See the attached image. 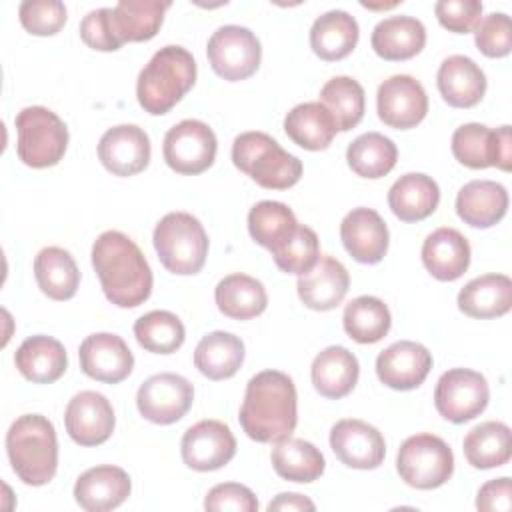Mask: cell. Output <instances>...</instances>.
I'll use <instances>...</instances> for the list:
<instances>
[{
    "label": "cell",
    "instance_id": "cell-13",
    "mask_svg": "<svg viewBox=\"0 0 512 512\" xmlns=\"http://www.w3.org/2000/svg\"><path fill=\"white\" fill-rule=\"evenodd\" d=\"M194 402V386L180 374L160 372L146 378L136 394L138 412L154 424H174Z\"/></svg>",
    "mask_w": 512,
    "mask_h": 512
},
{
    "label": "cell",
    "instance_id": "cell-14",
    "mask_svg": "<svg viewBox=\"0 0 512 512\" xmlns=\"http://www.w3.org/2000/svg\"><path fill=\"white\" fill-rule=\"evenodd\" d=\"M376 110L386 126L408 130L424 120L428 112V96L414 76L394 74L378 86Z\"/></svg>",
    "mask_w": 512,
    "mask_h": 512
},
{
    "label": "cell",
    "instance_id": "cell-23",
    "mask_svg": "<svg viewBox=\"0 0 512 512\" xmlns=\"http://www.w3.org/2000/svg\"><path fill=\"white\" fill-rule=\"evenodd\" d=\"M132 490L126 470L102 464L82 472L74 484V500L88 512H108L118 508Z\"/></svg>",
    "mask_w": 512,
    "mask_h": 512
},
{
    "label": "cell",
    "instance_id": "cell-40",
    "mask_svg": "<svg viewBox=\"0 0 512 512\" xmlns=\"http://www.w3.org/2000/svg\"><path fill=\"white\" fill-rule=\"evenodd\" d=\"M296 228V216L284 202L262 200L248 212V232L252 240L270 250V254L278 250L294 234Z\"/></svg>",
    "mask_w": 512,
    "mask_h": 512
},
{
    "label": "cell",
    "instance_id": "cell-43",
    "mask_svg": "<svg viewBox=\"0 0 512 512\" xmlns=\"http://www.w3.org/2000/svg\"><path fill=\"white\" fill-rule=\"evenodd\" d=\"M320 104L328 108L336 128L348 132L364 116V88L350 76H334L322 86Z\"/></svg>",
    "mask_w": 512,
    "mask_h": 512
},
{
    "label": "cell",
    "instance_id": "cell-33",
    "mask_svg": "<svg viewBox=\"0 0 512 512\" xmlns=\"http://www.w3.org/2000/svg\"><path fill=\"white\" fill-rule=\"evenodd\" d=\"M358 36L360 28L354 16L344 10H328L314 20L310 28V46L318 58L336 62L356 48Z\"/></svg>",
    "mask_w": 512,
    "mask_h": 512
},
{
    "label": "cell",
    "instance_id": "cell-42",
    "mask_svg": "<svg viewBox=\"0 0 512 512\" xmlns=\"http://www.w3.org/2000/svg\"><path fill=\"white\" fill-rule=\"evenodd\" d=\"M342 324L346 334L358 344H374L388 334L392 316L380 298L358 296L346 304Z\"/></svg>",
    "mask_w": 512,
    "mask_h": 512
},
{
    "label": "cell",
    "instance_id": "cell-45",
    "mask_svg": "<svg viewBox=\"0 0 512 512\" xmlns=\"http://www.w3.org/2000/svg\"><path fill=\"white\" fill-rule=\"evenodd\" d=\"M276 266L286 274H304L320 258V242L312 228L298 224L294 234L272 252Z\"/></svg>",
    "mask_w": 512,
    "mask_h": 512
},
{
    "label": "cell",
    "instance_id": "cell-19",
    "mask_svg": "<svg viewBox=\"0 0 512 512\" xmlns=\"http://www.w3.org/2000/svg\"><path fill=\"white\" fill-rule=\"evenodd\" d=\"M150 138L136 124L108 128L98 142V158L114 176H134L150 162Z\"/></svg>",
    "mask_w": 512,
    "mask_h": 512
},
{
    "label": "cell",
    "instance_id": "cell-48",
    "mask_svg": "<svg viewBox=\"0 0 512 512\" xmlns=\"http://www.w3.org/2000/svg\"><path fill=\"white\" fill-rule=\"evenodd\" d=\"M438 22L456 34H468L482 22V2L478 0H438L434 6Z\"/></svg>",
    "mask_w": 512,
    "mask_h": 512
},
{
    "label": "cell",
    "instance_id": "cell-24",
    "mask_svg": "<svg viewBox=\"0 0 512 512\" xmlns=\"http://www.w3.org/2000/svg\"><path fill=\"white\" fill-rule=\"evenodd\" d=\"M422 264L440 282L458 280L470 266V244L456 228H436L422 244Z\"/></svg>",
    "mask_w": 512,
    "mask_h": 512
},
{
    "label": "cell",
    "instance_id": "cell-34",
    "mask_svg": "<svg viewBox=\"0 0 512 512\" xmlns=\"http://www.w3.org/2000/svg\"><path fill=\"white\" fill-rule=\"evenodd\" d=\"M218 310L232 320H250L268 306V294L260 280L248 274L224 276L214 290Z\"/></svg>",
    "mask_w": 512,
    "mask_h": 512
},
{
    "label": "cell",
    "instance_id": "cell-18",
    "mask_svg": "<svg viewBox=\"0 0 512 512\" xmlns=\"http://www.w3.org/2000/svg\"><path fill=\"white\" fill-rule=\"evenodd\" d=\"M80 368L86 376L106 384H118L130 376L134 368V356L118 334L96 332L82 340L80 350Z\"/></svg>",
    "mask_w": 512,
    "mask_h": 512
},
{
    "label": "cell",
    "instance_id": "cell-16",
    "mask_svg": "<svg viewBox=\"0 0 512 512\" xmlns=\"http://www.w3.org/2000/svg\"><path fill=\"white\" fill-rule=\"evenodd\" d=\"M330 448L344 466L356 470H374L386 456V442L380 430L356 418H344L332 426Z\"/></svg>",
    "mask_w": 512,
    "mask_h": 512
},
{
    "label": "cell",
    "instance_id": "cell-2",
    "mask_svg": "<svg viewBox=\"0 0 512 512\" xmlns=\"http://www.w3.org/2000/svg\"><path fill=\"white\" fill-rule=\"evenodd\" d=\"M296 386L280 370H262L246 384L240 426L248 438L268 444L288 438L298 422Z\"/></svg>",
    "mask_w": 512,
    "mask_h": 512
},
{
    "label": "cell",
    "instance_id": "cell-15",
    "mask_svg": "<svg viewBox=\"0 0 512 512\" xmlns=\"http://www.w3.org/2000/svg\"><path fill=\"white\" fill-rule=\"evenodd\" d=\"M180 452L188 468L212 472L234 458L236 438L228 424L220 420H200L184 432Z\"/></svg>",
    "mask_w": 512,
    "mask_h": 512
},
{
    "label": "cell",
    "instance_id": "cell-39",
    "mask_svg": "<svg viewBox=\"0 0 512 512\" xmlns=\"http://www.w3.org/2000/svg\"><path fill=\"white\" fill-rule=\"evenodd\" d=\"M270 460L280 478L302 484L318 480L326 468L322 452L312 442L290 436L276 442Z\"/></svg>",
    "mask_w": 512,
    "mask_h": 512
},
{
    "label": "cell",
    "instance_id": "cell-49",
    "mask_svg": "<svg viewBox=\"0 0 512 512\" xmlns=\"http://www.w3.org/2000/svg\"><path fill=\"white\" fill-rule=\"evenodd\" d=\"M204 508L210 512H256L258 510V500L254 492L238 482H224L216 484L214 488L208 490L204 498Z\"/></svg>",
    "mask_w": 512,
    "mask_h": 512
},
{
    "label": "cell",
    "instance_id": "cell-10",
    "mask_svg": "<svg viewBox=\"0 0 512 512\" xmlns=\"http://www.w3.org/2000/svg\"><path fill=\"white\" fill-rule=\"evenodd\" d=\"M490 400L486 378L470 368H452L444 372L434 390L438 414L454 424L474 420L484 412Z\"/></svg>",
    "mask_w": 512,
    "mask_h": 512
},
{
    "label": "cell",
    "instance_id": "cell-11",
    "mask_svg": "<svg viewBox=\"0 0 512 512\" xmlns=\"http://www.w3.org/2000/svg\"><path fill=\"white\" fill-rule=\"evenodd\" d=\"M218 140L214 130L202 120H182L174 124L166 136L162 154L166 164L186 176L200 174L214 164Z\"/></svg>",
    "mask_w": 512,
    "mask_h": 512
},
{
    "label": "cell",
    "instance_id": "cell-17",
    "mask_svg": "<svg viewBox=\"0 0 512 512\" xmlns=\"http://www.w3.org/2000/svg\"><path fill=\"white\" fill-rule=\"evenodd\" d=\"M68 436L80 446H100L114 432V408L108 398L94 390L72 396L64 412Z\"/></svg>",
    "mask_w": 512,
    "mask_h": 512
},
{
    "label": "cell",
    "instance_id": "cell-4",
    "mask_svg": "<svg viewBox=\"0 0 512 512\" xmlns=\"http://www.w3.org/2000/svg\"><path fill=\"white\" fill-rule=\"evenodd\" d=\"M194 82V56L182 46H164L140 70L136 98L144 112L160 116L170 112L194 86Z\"/></svg>",
    "mask_w": 512,
    "mask_h": 512
},
{
    "label": "cell",
    "instance_id": "cell-20",
    "mask_svg": "<svg viewBox=\"0 0 512 512\" xmlns=\"http://www.w3.org/2000/svg\"><path fill=\"white\" fill-rule=\"evenodd\" d=\"M432 368V354L426 346L412 340H398L384 348L376 358L378 380L392 390L418 388Z\"/></svg>",
    "mask_w": 512,
    "mask_h": 512
},
{
    "label": "cell",
    "instance_id": "cell-29",
    "mask_svg": "<svg viewBox=\"0 0 512 512\" xmlns=\"http://www.w3.org/2000/svg\"><path fill=\"white\" fill-rule=\"evenodd\" d=\"M370 44L384 60H410L424 48L426 28L414 16H388L374 26Z\"/></svg>",
    "mask_w": 512,
    "mask_h": 512
},
{
    "label": "cell",
    "instance_id": "cell-41",
    "mask_svg": "<svg viewBox=\"0 0 512 512\" xmlns=\"http://www.w3.org/2000/svg\"><path fill=\"white\" fill-rule=\"evenodd\" d=\"M346 160L354 174L374 180L386 176L396 166L398 148L388 136L366 132L348 144Z\"/></svg>",
    "mask_w": 512,
    "mask_h": 512
},
{
    "label": "cell",
    "instance_id": "cell-1",
    "mask_svg": "<svg viewBox=\"0 0 512 512\" xmlns=\"http://www.w3.org/2000/svg\"><path fill=\"white\" fill-rule=\"evenodd\" d=\"M92 266L104 296L120 308H136L152 292V270L132 238L118 230L102 232L92 244Z\"/></svg>",
    "mask_w": 512,
    "mask_h": 512
},
{
    "label": "cell",
    "instance_id": "cell-30",
    "mask_svg": "<svg viewBox=\"0 0 512 512\" xmlns=\"http://www.w3.org/2000/svg\"><path fill=\"white\" fill-rule=\"evenodd\" d=\"M440 188L436 180L422 172L400 176L388 190V206L402 222H420L436 212Z\"/></svg>",
    "mask_w": 512,
    "mask_h": 512
},
{
    "label": "cell",
    "instance_id": "cell-28",
    "mask_svg": "<svg viewBox=\"0 0 512 512\" xmlns=\"http://www.w3.org/2000/svg\"><path fill=\"white\" fill-rule=\"evenodd\" d=\"M310 376L320 396L340 400L348 396L358 382V358L344 346H328L314 358Z\"/></svg>",
    "mask_w": 512,
    "mask_h": 512
},
{
    "label": "cell",
    "instance_id": "cell-47",
    "mask_svg": "<svg viewBox=\"0 0 512 512\" xmlns=\"http://www.w3.org/2000/svg\"><path fill=\"white\" fill-rule=\"evenodd\" d=\"M478 50L488 58H504L512 50V24L504 12L488 14L474 30Z\"/></svg>",
    "mask_w": 512,
    "mask_h": 512
},
{
    "label": "cell",
    "instance_id": "cell-32",
    "mask_svg": "<svg viewBox=\"0 0 512 512\" xmlns=\"http://www.w3.org/2000/svg\"><path fill=\"white\" fill-rule=\"evenodd\" d=\"M512 306V280L506 274H484L458 292V308L470 318H498Z\"/></svg>",
    "mask_w": 512,
    "mask_h": 512
},
{
    "label": "cell",
    "instance_id": "cell-31",
    "mask_svg": "<svg viewBox=\"0 0 512 512\" xmlns=\"http://www.w3.org/2000/svg\"><path fill=\"white\" fill-rule=\"evenodd\" d=\"M168 8V0H120L114 8H110V22L116 40L124 44L154 38Z\"/></svg>",
    "mask_w": 512,
    "mask_h": 512
},
{
    "label": "cell",
    "instance_id": "cell-35",
    "mask_svg": "<svg viewBox=\"0 0 512 512\" xmlns=\"http://www.w3.org/2000/svg\"><path fill=\"white\" fill-rule=\"evenodd\" d=\"M284 132L304 150H326L338 128L324 104L302 102L286 114Z\"/></svg>",
    "mask_w": 512,
    "mask_h": 512
},
{
    "label": "cell",
    "instance_id": "cell-51",
    "mask_svg": "<svg viewBox=\"0 0 512 512\" xmlns=\"http://www.w3.org/2000/svg\"><path fill=\"white\" fill-rule=\"evenodd\" d=\"M476 508L482 512H508L512 508V482L508 476L486 482L476 496Z\"/></svg>",
    "mask_w": 512,
    "mask_h": 512
},
{
    "label": "cell",
    "instance_id": "cell-26",
    "mask_svg": "<svg viewBox=\"0 0 512 512\" xmlns=\"http://www.w3.org/2000/svg\"><path fill=\"white\" fill-rule=\"evenodd\" d=\"M508 210V192L494 180H472L458 190L456 214L472 228L498 224Z\"/></svg>",
    "mask_w": 512,
    "mask_h": 512
},
{
    "label": "cell",
    "instance_id": "cell-12",
    "mask_svg": "<svg viewBox=\"0 0 512 512\" xmlns=\"http://www.w3.org/2000/svg\"><path fill=\"white\" fill-rule=\"evenodd\" d=\"M452 154L460 164L474 170L496 166L508 172L512 162L510 126L492 130L478 122L462 124L452 134Z\"/></svg>",
    "mask_w": 512,
    "mask_h": 512
},
{
    "label": "cell",
    "instance_id": "cell-27",
    "mask_svg": "<svg viewBox=\"0 0 512 512\" xmlns=\"http://www.w3.org/2000/svg\"><path fill=\"white\" fill-rule=\"evenodd\" d=\"M18 372L34 384H52L68 368V356L60 340L44 334L26 338L14 354Z\"/></svg>",
    "mask_w": 512,
    "mask_h": 512
},
{
    "label": "cell",
    "instance_id": "cell-8",
    "mask_svg": "<svg viewBox=\"0 0 512 512\" xmlns=\"http://www.w3.org/2000/svg\"><path fill=\"white\" fill-rule=\"evenodd\" d=\"M400 478L418 490H432L446 484L454 472V454L436 434L408 436L396 456Z\"/></svg>",
    "mask_w": 512,
    "mask_h": 512
},
{
    "label": "cell",
    "instance_id": "cell-52",
    "mask_svg": "<svg viewBox=\"0 0 512 512\" xmlns=\"http://www.w3.org/2000/svg\"><path fill=\"white\" fill-rule=\"evenodd\" d=\"M274 510H282V512H290V510H316L314 502L302 494H296V492H282L278 494L270 504H268V512H274Z\"/></svg>",
    "mask_w": 512,
    "mask_h": 512
},
{
    "label": "cell",
    "instance_id": "cell-9",
    "mask_svg": "<svg viewBox=\"0 0 512 512\" xmlns=\"http://www.w3.org/2000/svg\"><path fill=\"white\" fill-rule=\"evenodd\" d=\"M206 56L212 70L220 78L228 82H238L250 78L258 70L262 60V48L250 28L226 24L212 32L206 46Z\"/></svg>",
    "mask_w": 512,
    "mask_h": 512
},
{
    "label": "cell",
    "instance_id": "cell-6",
    "mask_svg": "<svg viewBox=\"0 0 512 512\" xmlns=\"http://www.w3.org/2000/svg\"><path fill=\"white\" fill-rule=\"evenodd\" d=\"M154 250L162 266L178 276L202 270L208 256V234L202 222L188 212H168L154 228Z\"/></svg>",
    "mask_w": 512,
    "mask_h": 512
},
{
    "label": "cell",
    "instance_id": "cell-46",
    "mask_svg": "<svg viewBox=\"0 0 512 512\" xmlns=\"http://www.w3.org/2000/svg\"><path fill=\"white\" fill-rule=\"evenodd\" d=\"M20 24L34 36H54L66 24V6L60 0H24L18 8Z\"/></svg>",
    "mask_w": 512,
    "mask_h": 512
},
{
    "label": "cell",
    "instance_id": "cell-36",
    "mask_svg": "<svg viewBox=\"0 0 512 512\" xmlns=\"http://www.w3.org/2000/svg\"><path fill=\"white\" fill-rule=\"evenodd\" d=\"M244 362V344L232 332L216 330L198 342L194 350V366L210 380L232 378Z\"/></svg>",
    "mask_w": 512,
    "mask_h": 512
},
{
    "label": "cell",
    "instance_id": "cell-44",
    "mask_svg": "<svg viewBox=\"0 0 512 512\" xmlns=\"http://www.w3.org/2000/svg\"><path fill=\"white\" fill-rule=\"evenodd\" d=\"M134 336L148 352L172 354L184 344L186 330L176 314L168 310H152L134 322Z\"/></svg>",
    "mask_w": 512,
    "mask_h": 512
},
{
    "label": "cell",
    "instance_id": "cell-7",
    "mask_svg": "<svg viewBox=\"0 0 512 512\" xmlns=\"http://www.w3.org/2000/svg\"><path fill=\"white\" fill-rule=\"evenodd\" d=\"M16 154L30 168H48L62 160L68 148L64 120L44 106H26L16 120Z\"/></svg>",
    "mask_w": 512,
    "mask_h": 512
},
{
    "label": "cell",
    "instance_id": "cell-22",
    "mask_svg": "<svg viewBox=\"0 0 512 512\" xmlns=\"http://www.w3.org/2000/svg\"><path fill=\"white\" fill-rule=\"evenodd\" d=\"M350 286L348 270L334 256H320L316 264L298 276L296 290L302 304L310 310H334L346 296Z\"/></svg>",
    "mask_w": 512,
    "mask_h": 512
},
{
    "label": "cell",
    "instance_id": "cell-50",
    "mask_svg": "<svg viewBox=\"0 0 512 512\" xmlns=\"http://www.w3.org/2000/svg\"><path fill=\"white\" fill-rule=\"evenodd\" d=\"M80 38L86 46L100 52H114L122 46L112 30L110 8H98L88 12L80 22Z\"/></svg>",
    "mask_w": 512,
    "mask_h": 512
},
{
    "label": "cell",
    "instance_id": "cell-37",
    "mask_svg": "<svg viewBox=\"0 0 512 512\" xmlns=\"http://www.w3.org/2000/svg\"><path fill=\"white\" fill-rule=\"evenodd\" d=\"M462 450L468 464L478 470L504 466L512 456V434L508 424L488 420L474 426L464 436Z\"/></svg>",
    "mask_w": 512,
    "mask_h": 512
},
{
    "label": "cell",
    "instance_id": "cell-25",
    "mask_svg": "<svg viewBox=\"0 0 512 512\" xmlns=\"http://www.w3.org/2000/svg\"><path fill=\"white\" fill-rule=\"evenodd\" d=\"M436 84L442 98L454 108H472L486 94V74L472 58L462 54L442 60Z\"/></svg>",
    "mask_w": 512,
    "mask_h": 512
},
{
    "label": "cell",
    "instance_id": "cell-21",
    "mask_svg": "<svg viewBox=\"0 0 512 512\" xmlns=\"http://www.w3.org/2000/svg\"><path fill=\"white\" fill-rule=\"evenodd\" d=\"M346 252L360 264H378L388 250V226L372 208H354L340 222Z\"/></svg>",
    "mask_w": 512,
    "mask_h": 512
},
{
    "label": "cell",
    "instance_id": "cell-38",
    "mask_svg": "<svg viewBox=\"0 0 512 512\" xmlns=\"http://www.w3.org/2000/svg\"><path fill=\"white\" fill-rule=\"evenodd\" d=\"M38 288L52 300H70L80 284V270L72 254L60 246L42 248L34 258Z\"/></svg>",
    "mask_w": 512,
    "mask_h": 512
},
{
    "label": "cell",
    "instance_id": "cell-3",
    "mask_svg": "<svg viewBox=\"0 0 512 512\" xmlns=\"http://www.w3.org/2000/svg\"><path fill=\"white\" fill-rule=\"evenodd\" d=\"M6 452L12 470L24 484H48L58 468L54 424L42 414L18 416L6 432Z\"/></svg>",
    "mask_w": 512,
    "mask_h": 512
},
{
    "label": "cell",
    "instance_id": "cell-5",
    "mask_svg": "<svg viewBox=\"0 0 512 512\" xmlns=\"http://www.w3.org/2000/svg\"><path fill=\"white\" fill-rule=\"evenodd\" d=\"M234 166L268 190H286L302 176V162L266 132H242L232 144Z\"/></svg>",
    "mask_w": 512,
    "mask_h": 512
}]
</instances>
